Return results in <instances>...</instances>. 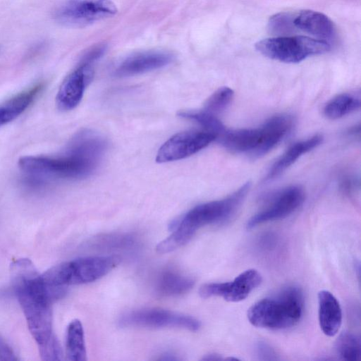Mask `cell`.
I'll list each match as a JSON object with an SVG mask.
<instances>
[{
  "label": "cell",
  "mask_w": 361,
  "mask_h": 361,
  "mask_svg": "<svg viewBox=\"0 0 361 361\" xmlns=\"http://www.w3.org/2000/svg\"><path fill=\"white\" fill-rule=\"evenodd\" d=\"M14 290L25 314L28 329L39 349L57 339L52 331L51 303L60 297L44 283L28 259H19L11 265Z\"/></svg>",
  "instance_id": "obj_1"
},
{
  "label": "cell",
  "mask_w": 361,
  "mask_h": 361,
  "mask_svg": "<svg viewBox=\"0 0 361 361\" xmlns=\"http://www.w3.org/2000/svg\"><path fill=\"white\" fill-rule=\"evenodd\" d=\"M250 188V183L247 182L224 199L199 204L188 211L173 223V231L157 245V251L161 254L173 251L186 244L201 227L228 221L242 204Z\"/></svg>",
  "instance_id": "obj_2"
},
{
  "label": "cell",
  "mask_w": 361,
  "mask_h": 361,
  "mask_svg": "<svg viewBox=\"0 0 361 361\" xmlns=\"http://www.w3.org/2000/svg\"><path fill=\"white\" fill-rule=\"evenodd\" d=\"M293 125L291 116L276 115L258 128L226 129L217 140L231 152L258 158L274 149L290 131Z\"/></svg>",
  "instance_id": "obj_3"
},
{
  "label": "cell",
  "mask_w": 361,
  "mask_h": 361,
  "mask_svg": "<svg viewBox=\"0 0 361 361\" xmlns=\"http://www.w3.org/2000/svg\"><path fill=\"white\" fill-rule=\"evenodd\" d=\"M303 304L301 290L290 286L277 296L255 302L249 308L247 316L250 323L256 327L284 329L295 326L300 320Z\"/></svg>",
  "instance_id": "obj_4"
},
{
  "label": "cell",
  "mask_w": 361,
  "mask_h": 361,
  "mask_svg": "<svg viewBox=\"0 0 361 361\" xmlns=\"http://www.w3.org/2000/svg\"><path fill=\"white\" fill-rule=\"evenodd\" d=\"M121 260L118 255L81 257L55 265L41 276L48 288H62L94 281L106 275Z\"/></svg>",
  "instance_id": "obj_5"
},
{
  "label": "cell",
  "mask_w": 361,
  "mask_h": 361,
  "mask_svg": "<svg viewBox=\"0 0 361 361\" xmlns=\"http://www.w3.org/2000/svg\"><path fill=\"white\" fill-rule=\"evenodd\" d=\"M97 166V164L66 152L59 157L25 156L18 160L20 169L36 180L85 178Z\"/></svg>",
  "instance_id": "obj_6"
},
{
  "label": "cell",
  "mask_w": 361,
  "mask_h": 361,
  "mask_svg": "<svg viewBox=\"0 0 361 361\" xmlns=\"http://www.w3.org/2000/svg\"><path fill=\"white\" fill-rule=\"evenodd\" d=\"M255 49L264 56L283 63H298L306 58L327 53L329 42L307 36H283L260 40Z\"/></svg>",
  "instance_id": "obj_7"
},
{
  "label": "cell",
  "mask_w": 361,
  "mask_h": 361,
  "mask_svg": "<svg viewBox=\"0 0 361 361\" xmlns=\"http://www.w3.org/2000/svg\"><path fill=\"white\" fill-rule=\"evenodd\" d=\"M116 13L111 0H66L58 6L54 17L63 25L83 27Z\"/></svg>",
  "instance_id": "obj_8"
},
{
  "label": "cell",
  "mask_w": 361,
  "mask_h": 361,
  "mask_svg": "<svg viewBox=\"0 0 361 361\" xmlns=\"http://www.w3.org/2000/svg\"><path fill=\"white\" fill-rule=\"evenodd\" d=\"M122 326L145 328H180L192 331L200 327L195 318L160 308H145L124 314L119 320Z\"/></svg>",
  "instance_id": "obj_9"
},
{
  "label": "cell",
  "mask_w": 361,
  "mask_h": 361,
  "mask_svg": "<svg viewBox=\"0 0 361 361\" xmlns=\"http://www.w3.org/2000/svg\"><path fill=\"white\" fill-rule=\"evenodd\" d=\"M216 137L206 130H188L176 133L159 149L156 161H173L188 157L208 146Z\"/></svg>",
  "instance_id": "obj_10"
},
{
  "label": "cell",
  "mask_w": 361,
  "mask_h": 361,
  "mask_svg": "<svg viewBox=\"0 0 361 361\" xmlns=\"http://www.w3.org/2000/svg\"><path fill=\"white\" fill-rule=\"evenodd\" d=\"M262 281L261 274L257 269H250L240 274L232 281L202 285L199 289V295L204 299L219 296L226 301L237 302L245 300L260 285Z\"/></svg>",
  "instance_id": "obj_11"
},
{
  "label": "cell",
  "mask_w": 361,
  "mask_h": 361,
  "mask_svg": "<svg viewBox=\"0 0 361 361\" xmlns=\"http://www.w3.org/2000/svg\"><path fill=\"white\" fill-rule=\"evenodd\" d=\"M305 193L300 186L287 187L275 194L268 204L247 222V229L262 224L285 218L294 212L303 202Z\"/></svg>",
  "instance_id": "obj_12"
},
{
  "label": "cell",
  "mask_w": 361,
  "mask_h": 361,
  "mask_svg": "<svg viewBox=\"0 0 361 361\" xmlns=\"http://www.w3.org/2000/svg\"><path fill=\"white\" fill-rule=\"evenodd\" d=\"M92 64L80 62L78 67L62 82L56 97L57 107L61 111L75 108L82 100L85 90L93 78Z\"/></svg>",
  "instance_id": "obj_13"
},
{
  "label": "cell",
  "mask_w": 361,
  "mask_h": 361,
  "mask_svg": "<svg viewBox=\"0 0 361 361\" xmlns=\"http://www.w3.org/2000/svg\"><path fill=\"white\" fill-rule=\"evenodd\" d=\"M173 59L171 53L163 51L137 53L125 59L118 66L115 75L126 77L152 71L171 63Z\"/></svg>",
  "instance_id": "obj_14"
},
{
  "label": "cell",
  "mask_w": 361,
  "mask_h": 361,
  "mask_svg": "<svg viewBox=\"0 0 361 361\" xmlns=\"http://www.w3.org/2000/svg\"><path fill=\"white\" fill-rule=\"evenodd\" d=\"M290 28L291 34L302 31L324 41L334 39L336 34L334 24L326 16L311 10L290 12Z\"/></svg>",
  "instance_id": "obj_15"
},
{
  "label": "cell",
  "mask_w": 361,
  "mask_h": 361,
  "mask_svg": "<svg viewBox=\"0 0 361 361\" xmlns=\"http://www.w3.org/2000/svg\"><path fill=\"white\" fill-rule=\"evenodd\" d=\"M106 149V142L102 136L92 130H82L71 139L66 152L98 164Z\"/></svg>",
  "instance_id": "obj_16"
},
{
  "label": "cell",
  "mask_w": 361,
  "mask_h": 361,
  "mask_svg": "<svg viewBox=\"0 0 361 361\" xmlns=\"http://www.w3.org/2000/svg\"><path fill=\"white\" fill-rule=\"evenodd\" d=\"M319 323L323 333L335 336L342 323V310L336 298L329 291L323 290L318 293Z\"/></svg>",
  "instance_id": "obj_17"
},
{
  "label": "cell",
  "mask_w": 361,
  "mask_h": 361,
  "mask_svg": "<svg viewBox=\"0 0 361 361\" xmlns=\"http://www.w3.org/2000/svg\"><path fill=\"white\" fill-rule=\"evenodd\" d=\"M322 140V135L317 134L293 144L272 165L265 177V180H270L281 175L301 156L319 146Z\"/></svg>",
  "instance_id": "obj_18"
},
{
  "label": "cell",
  "mask_w": 361,
  "mask_h": 361,
  "mask_svg": "<svg viewBox=\"0 0 361 361\" xmlns=\"http://www.w3.org/2000/svg\"><path fill=\"white\" fill-rule=\"evenodd\" d=\"M42 88V83L37 84L0 104V127L13 121L25 111Z\"/></svg>",
  "instance_id": "obj_19"
},
{
  "label": "cell",
  "mask_w": 361,
  "mask_h": 361,
  "mask_svg": "<svg viewBox=\"0 0 361 361\" xmlns=\"http://www.w3.org/2000/svg\"><path fill=\"white\" fill-rule=\"evenodd\" d=\"M194 284V280L188 276L173 271H165L157 280L156 290L161 295L174 296L188 292Z\"/></svg>",
  "instance_id": "obj_20"
},
{
  "label": "cell",
  "mask_w": 361,
  "mask_h": 361,
  "mask_svg": "<svg viewBox=\"0 0 361 361\" xmlns=\"http://www.w3.org/2000/svg\"><path fill=\"white\" fill-rule=\"evenodd\" d=\"M66 356L70 361L87 360L82 324L78 319L70 322L66 337Z\"/></svg>",
  "instance_id": "obj_21"
},
{
  "label": "cell",
  "mask_w": 361,
  "mask_h": 361,
  "mask_svg": "<svg viewBox=\"0 0 361 361\" xmlns=\"http://www.w3.org/2000/svg\"><path fill=\"white\" fill-rule=\"evenodd\" d=\"M360 99L351 93H341L329 100L324 107V114L329 119H338L360 107Z\"/></svg>",
  "instance_id": "obj_22"
},
{
  "label": "cell",
  "mask_w": 361,
  "mask_h": 361,
  "mask_svg": "<svg viewBox=\"0 0 361 361\" xmlns=\"http://www.w3.org/2000/svg\"><path fill=\"white\" fill-rule=\"evenodd\" d=\"M335 350L339 358L343 360H360L361 357L360 337L349 331L341 333L336 341Z\"/></svg>",
  "instance_id": "obj_23"
},
{
  "label": "cell",
  "mask_w": 361,
  "mask_h": 361,
  "mask_svg": "<svg viewBox=\"0 0 361 361\" xmlns=\"http://www.w3.org/2000/svg\"><path fill=\"white\" fill-rule=\"evenodd\" d=\"M180 117L197 123L204 130L214 134L216 140L227 129L216 116L202 111H181L178 112Z\"/></svg>",
  "instance_id": "obj_24"
},
{
  "label": "cell",
  "mask_w": 361,
  "mask_h": 361,
  "mask_svg": "<svg viewBox=\"0 0 361 361\" xmlns=\"http://www.w3.org/2000/svg\"><path fill=\"white\" fill-rule=\"evenodd\" d=\"M135 240L127 234H104L93 238L90 243V248L96 250H114L130 247Z\"/></svg>",
  "instance_id": "obj_25"
},
{
  "label": "cell",
  "mask_w": 361,
  "mask_h": 361,
  "mask_svg": "<svg viewBox=\"0 0 361 361\" xmlns=\"http://www.w3.org/2000/svg\"><path fill=\"white\" fill-rule=\"evenodd\" d=\"M234 92L228 87H222L215 91L206 101L204 111L216 116L231 102Z\"/></svg>",
  "instance_id": "obj_26"
},
{
  "label": "cell",
  "mask_w": 361,
  "mask_h": 361,
  "mask_svg": "<svg viewBox=\"0 0 361 361\" xmlns=\"http://www.w3.org/2000/svg\"><path fill=\"white\" fill-rule=\"evenodd\" d=\"M257 355L260 360H278L277 355L274 350L267 343L259 341L256 346Z\"/></svg>",
  "instance_id": "obj_27"
},
{
  "label": "cell",
  "mask_w": 361,
  "mask_h": 361,
  "mask_svg": "<svg viewBox=\"0 0 361 361\" xmlns=\"http://www.w3.org/2000/svg\"><path fill=\"white\" fill-rule=\"evenodd\" d=\"M105 48L104 46H99L93 48L82 57L80 62L92 64L104 54Z\"/></svg>",
  "instance_id": "obj_28"
},
{
  "label": "cell",
  "mask_w": 361,
  "mask_h": 361,
  "mask_svg": "<svg viewBox=\"0 0 361 361\" xmlns=\"http://www.w3.org/2000/svg\"><path fill=\"white\" fill-rule=\"evenodd\" d=\"M0 355L1 360H16V357H15L12 350L9 348V346L5 343V341L0 337Z\"/></svg>",
  "instance_id": "obj_29"
},
{
  "label": "cell",
  "mask_w": 361,
  "mask_h": 361,
  "mask_svg": "<svg viewBox=\"0 0 361 361\" xmlns=\"http://www.w3.org/2000/svg\"><path fill=\"white\" fill-rule=\"evenodd\" d=\"M223 358L221 356L217 353H209L208 355H204L202 360H207V361H216V360H221Z\"/></svg>",
  "instance_id": "obj_30"
}]
</instances>
